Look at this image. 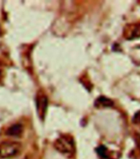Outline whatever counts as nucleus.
<instances>
[{
  "mask_svg": "<svg viewBox=\"0 0 140 159\" xmlns=\"http://www.w3.org/2000/svg\"><path fill=\"white\" fill-rule=\"evenodd\" d=\"M53 145L59 152L68 157L72 156L75 152V143L70 135H61L55 140Z\"/></svg>",
  "mask_w": 140,
  "mask_h": 159,
  "instance_id": "1",
  "label": "nucleus"
},
{
  "mask_svg": "<svg viewBox=\"0 0 140 159\" xmlns=\"http://www.w3.org/2000/svg\"><path fill=\"white\" fill-rule=\"evenodd\" d=\"M21 143L16 141H4L0 143V158L9 159L16 157L21 151Z\"/></svg>",
  "mask_w": 140,
  "mask_h": 159,
  "instance_id": "2",
  "label": "nucleus"
},
{
  "mask_svg": "<svg viewBox=\"0 0 140 159\" xmlns=\"http://www.w3.org/2000/svg\"><path fill=\"white\" fill-rule=\"evenodd\" d=\"M48 99L43 91H38L36 96V109L38 117L42 120H44L47 112Z\"/></svg>",
  "mask_w": 140,
  "mask_h": 159,
  "instance_id": "3",
  "label": "nucleus"
},
{
  "mask_svg": "<svg viewBox=\"0 0 140 159\" xmlns=\"http://www.w3.org/2000/svg\"><path fill=\"white\" fill-rule=\"evenodd\" d=\"M24 133V127L21 124H13L6 130V135L11 137H20Z\"/></svg>",
  "mask_w": 140,
  "mask_h": 159,
  "instance_id": "4",
  "label": "nucleus"
},
{
  "mask_svg": "<svg viewBox=\"0 0 140 159\" xmlns=\"http://www.w3.org/2000/svg\"><path fill=\"white\" fill-rule=\"evenodd\" d=\"M113 102L111 99L104 97V96H101L98 98L96 99L94 102V105L97 107L100 108V107H109L113 106Z\"/></svg>",
  "mask_w": 140,
  "mask_h": 159,
  "instance_id": "5",
  "label": "nucleus"
},
{
  "mask_svg": "<svg viewBox=\"0 0 140 159\" xmlns=\"http://www.w3.org/2000/svg\"><path fill=\"white\" fill-rule=\"evenodd\" d=\"M133 122L140 123V111L135 114V116L133 117Z\"/></svg>",
  "mask_w": 140,
  "mask_h": 159,
  "instance_id": "6",
  "label": "nucleus"
}]
</instances>
